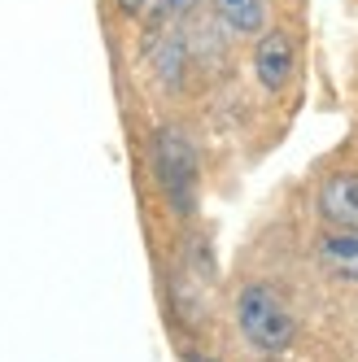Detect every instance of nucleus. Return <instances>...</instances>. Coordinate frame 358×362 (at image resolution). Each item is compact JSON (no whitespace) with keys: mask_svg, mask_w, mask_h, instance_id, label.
<instances>
[{"mask_svg":"<svg viewBox=\"0 0 358 362\" xmlns=\"http://www.w3.org/2000/svg\"><path fill=\"white\" fill-rule=\"evenodd\" d=\"M249 70H253V83H258L267 96H284L293 88V74H297V35L284 31V27H271L258 35V40H249Z\"/></svg>","mask_w":358,"mask_h":362,"instance_id":"nucleus-3","label":"nucleus"},{"mask_svg":"<svg viewBox=\"0 0 358 362\" xmlns=\"http://www.w3.org/2000/svg\"><path fill=\"white\" fill-rule=\"evenodd\" d=\"M114 9H118L122 22H140L144 9H149V0H114Z\"/></svg>","mask_w":358,"mask_h":362,"instance_id":"nucleus-8","label":"nucleus"},{"mask_svg":"<svg viewBox=\"0 0 358 362\" xmlns=\"http://www.w3.org/2000/svg\"><path fill=\"white\" fill-rule=\"evenodd\" d=\"M315 210L323 227H358V170L328 175L315 192Z\"/></svg>","mask_w":358,"mask_h":362,"instance_id":"nucleus-6","label":"nucleus"},{"mask_svg":"<svg viewBox=\"0 0 358 362\" xmlns=\"http://www.w3.org/2000/svg\"><path fill=\"white\" fill-rule=\"evenodd\" d=\"M188 362H219V358H206V354H192Z\"/></svg>","mask_w":358,"mask_h":362,"instance_id":"nucleus-9","label":"nucleus"},{"mask_svg":"<svg viewBox=\"0 0 358 362\" xmlns=\"http://www.w3.org/2000/svg\"><path fill=\"white\" fill-rule=\"evenodd\" d=\"M315 262L328 279L358 284V227H323L315 240Z\"/></svg>","mask_w":358,"mask_h":362,"instance_id":"nucleus-4","label":"nucleus"},{"mask_svg":"<svg viewBox=\"0 0 358 362\" xmlns=\"http://www.w3.org/2000/svg\"><path fill=\"white\" fill-rule=\"evenodd\" d=\"M206 5L227 40H258L271 27V0H206Z\"/></svg>","mask_w":358,"mask_h":362,"instance_id":"nucleus-5","label":"nucleus"},{"mask_svg":"<svg viewBox=\"0 0 358 362\" xmlns=\"http://www.w3.org/2000/svg\"><path fill=\"white\" fill-rule=\"evenodd\" d=\"M232 315H236V332L245 336V345L262 358H279L289 354L297 341V315L284 301V293L267 279H249L232 297Z\"/></svg>","mask_w":358,"mask_h":362,"instance_id":"nucleus-1","label":"nucleus"},{"mask_svg":"<svg viewBox=\"0 0 358 362\" xmlns=\"http://www.w3.org/2000/svg\"><path fill=\"white\" fill-rule=\"evenodd\" d=\"M149 162H153V179H158L166 205L175 214H192L197 192H201V158H197L192 136L179 122H162L149 140Z\"/></svg>","mask_w":358,"mask_h":362,"instance_id":"nucleus-2","label":"nucleus"},{"mask_svg":"<svg viewBox=\"0 0 358 362\" xmlns=\"http://www.w3.org/2000/svg\"><path fill=\"white\" fill-rule=\"evenodd\" d=\"M206 5V0H149L144 9V31H158V27H184L188 18H197V9Z\"/></svg>","mask_w":358,"mask_h":362,"instance_id":"nucleus-7","label":"nucleus"}]
</instances>
